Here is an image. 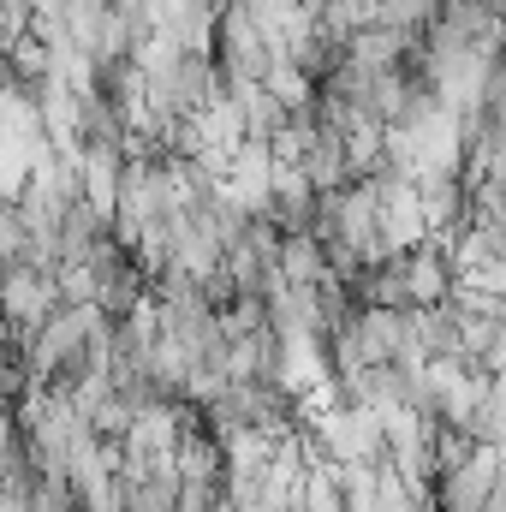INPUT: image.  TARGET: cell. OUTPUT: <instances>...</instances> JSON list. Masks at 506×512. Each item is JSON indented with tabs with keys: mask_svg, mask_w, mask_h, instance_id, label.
I'll return each instance as SVG.
<instances>
[{
	"mask_svg": "<svg viewBox=\"0 0 506 512\" xmlns=\"http://www.w3.org/2000/svg\"><path fill=\"white\" fill-rule=\"evenodd\" d=\"M399 274H405V298L411 304H441L453 292V274H447V256L435 251L429 239L417 251H399Z\"/></svg>",
	"mask_w": 506,
	"mask_h": 512,
	"instance_id": "1",
	"label": "cell"
},
{
	"mask_svg": "<svg viewBox=\"0 0 506 512\" xmlns=\"http://www.w3.org/2000/svg\"><path fill=\"white\" fill-rule=\"evenodd\" d=\"M322 268H328V262H322V239H316V233H280V239H274V274H280L286 286H310Z\"/></svg>",
	"mask_w": 506,
	"mask_h": 512,
	"instance_id": "2",
	"label": "cell"
}]
</instances>
